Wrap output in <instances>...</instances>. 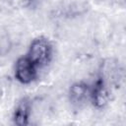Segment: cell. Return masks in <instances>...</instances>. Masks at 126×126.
I'll return each instance as SVG.
<instances>
[{"instance_id": "obj_1", "label": "cell", "mask_w": 126, "mask_h": 126, "mask_svg": "<svg viewBox=\"0 0 126 126\" xmlns=\"http://www.w3.org/2000/svg\"><path fill=\"white\" fill-rule=\"evenodd\" d=\"M52 44L45 36H37L33 38L30 44L27 56L34 63L37 68L43 67L49 63L52 57Z\"/></svg>"}, {"instance_id": "obj_2", "label": "cell", "mask_w": 126, "mask_h": 126, "mask_svg": "<svg viewBox=\"0 0 126 126\" xmlns=\"http://www.w3.org/2000/svg\"><path fill=\"white\" fill-rule=\"evenodd\" d=\"M15 78L23 85L32 83L37 77V66L32 63L28 56H22L15 63Z\"/></svg>"}, {"instance_id": "obj_3", "label": "cell", "mask_w": 126, "mask_h": 126, "mask_svg": "<svg viewBox=\"0 0 126 126\" xmlns=\"http://www.w3.org/2000/svg\"><path fill=\"white\" fill-rule=\"evenodd\" d=\"M99 78L109 87V85L118 86L122 79V69L119 62L114 59H106L101 63L99 69Z\"/></svg>"}, {"instance_id": "obj_4", "label": "cell", "mask_w": 126, "mask_h": 126, "mask_svg": "<svg viewBox=\"0 0 126 126\" xmlns=\"http://www.w3.org/2000/svg\"><path fill=\"white\" fill-rule=\"evenodd\" d=\"M68 97L73 106L80 108L90 100L91 88L85 82H76L70 87Z\"/></svg>"}, {"instance_id": "obj_5", "label": "cell", "mask_w": 126, "mask_h": 126, "mask_svg": "<svg viewBox=\"0 0 126 126\" xmlns=\"http://www.w3.org/2000/svg\"><path fill=\"white\" fill-rule=\"evenodd\" d=\"M109 87L99 77L95 80L93 87L91 88V98L94 107L100 109L103 108L109 101Z\"/></svg>"}, {"instance_id": "obj_6", "label": "cell", "mask_w": 126, "mask_h": 126, "mask_svg": "<svg viewBox=\"0 0 126 126\" xmlns=\"http://www.w3.org/2000/svg\"><path fill=\"white\" fill-rule=\"evenodd\" d=\"M32 104L31 99L29 97L21 98L18 101L13 111V115H12L13 123L18 126L29 125L30 118L32 115Z\"/></svg>"}, {"instance_id": "obj_7", "label": "cell", "mask_w": 126, "mask_h": 126, "mask_svg": "<svg viewBox=\"0 0 126 126\" xmlns=\"http://www.w3.org/2000/svg\"><path fill=\"white\" fill-rule=\"evenodd\" d=\"M11 46L9 35L4 32H0V54H6Z\"/></svg>"}, {"instance_id": "obj_8", "label": "cell", "mask_w": 126, "mask_h": 126, "mask_svg": "<svg viewBox=\"0 0 126 126\" xmlns=\"http://www.w3.org/2000/svg\"><path fill=\"white\" fill-rule=\"evenodd\" d=\"M12 7L15 9H26L33 5L35 0H9Z\"/></svg>"}]
</instances>
